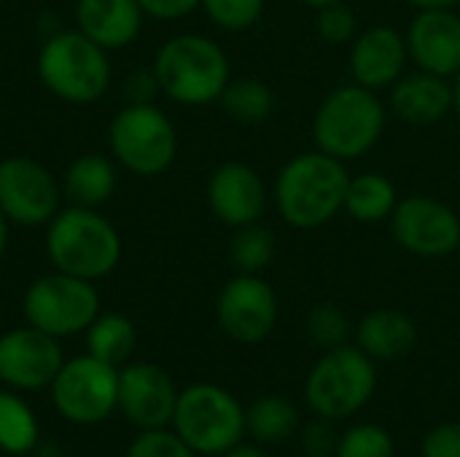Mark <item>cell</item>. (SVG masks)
Wrapping results in <instances>:
<instances>
[{
  "label": "cell",
  "mask_w": 460,
  "mask_h": 457,
  "mask_svg": "<svg viewBox=\"0 0 460 457\" xmlns=\"http://www.w3.org/2000/svg\"><path fill=\"white\" fill-rule=\"evenodd\" d=\"M348 183L345 162L323 151L299 154L275 180L278 213L294 229H318L345 210Z\"/></svg>",
  "instance_id": "1"
},
{
  "label": "cell",
  "mask_w": 460,
  "mask_h": 457,
  "mask_svg": "<svg viewBox=\"0 0 460 457\" xmlns=\"http://www.w3.org/2000/svg\"><path fill=\"white\" fill-rule=\"evenodd\" d=\"M46 256L57 272L97 283L119 267L121 237L100 210L67 205L46 224Z\"/></svg>",
  "instance_id": "2"
},
{
  "label": "cell",
  "mask_w": 460,
  "mask_h": 457,
  "mask_svg": "<svg viewBox=\"0 0 460 457\" xmlns=\"http://www.w3.org/2000/svg\"><path fill=\"white\" fill-rule=\"evenodd\" d=\"M151 67L159 81V92L178 105H210L221 100L232 81L224 48L213 38L197 32L164 40Z\"/></svg>",
  "instance_id": "3"
},
{
  "label": "cell",
  "mask_w": 460,
  "mask_h": 457,
  "mask_svg": "<svg viewBox=\"0 0 460 457\" xmlns=\"http://www.w3.org/2000/svg\"><path fill=\"white\" fill-rule=\"evenodd\" d=\"M111 51L81 30H57L38 51V78L62 102L92 105L111 89Z\"/></svg>",
  "instance_id": "4"
},
{
  "label": "cell",
  "mask_w": 460,
  "mask_h": 457,
  "mask_svg": "<svg viewBox=\"0 0 460 457\" xmlns=\"http://www.w3.org/2000/svg\"><path fill=\"white\" fill-rule=\"evenodd\" d=\"M385 132V105L380 97L358 83L337 86L315 110L313 137L315 148L340 159L367 156Z\"/></svg>",
  "instance_id": "5"
},
{
  "label": "cell",
  "mask_w": 460,
  "mask_h": 457,
  "mask_svg": "<svg viewBox=\"0 0 460 457\" xmlns=\"http://www.w3.org/2000/svg\"><path fill=\"white\" fill-rule=\"evenodd\" d=\"M377 391V366L356 345L326 350L310 369L305 382V401L315 417L332 423L358 415Z\"/></svg>",
  "instance_id": "6"
},
{
  "label": "cell",
  "mask_w": 460,
  "mask_h": 457,
  "mask_svg": "<svg viewBox=\"0 0 460 457\" xmlns=\"http://www.w3.org/2000/svg\"><path fill=\"white\" fill-rule=\"evenodd\" d=\"M172 431L197 455L221 457L243 442L245 409L221 385L197 382L178 393Z\"/></svg>",
  "instance_id": "7"
},
{
  "label": "cell",
  "mask_w": 460,
  "mask_h": 457,
  "mask_svg": "<svg viewBox=\"0 0 460 457\" xmlns=\"http://www.w3.org/2000/svg\"><path fill=\"white\" fill-rule=\"evenodd\" d=\"M113 162L137 178L167 172L178 156V132L154 102H127L108 127Z\"/></svg>",
  "instance_id": "8"
},
{
  "label": "cell",
  "mask_w": 460,
  "mask_h": 457,
  "mask_svg": "<svg viewBox=\"0 0 460 457\" xmlns=\"http://www.w3.org/2000/svg\"><path fill=\"white\" fill-rule=\"evenodd\" d=\"M22 312L27 326L62 339L92 326L100 315V294L92 280L54 269L27 286Z\"/></svg>",
  "instance_id": "9"
},
{
  "label": "cell",
  "mask_w": 460,
  "mask_h": 457,
  "mask_svg": "<svg viewBox=\"0 0 460 457\" xmlns=\"http://www.w3.org/2000/svg\"><path fill=\"white\" fill-rule=\"evenodd\" d=\"M54 409L73 426H97L119 409V366L94 356L62 364L51 382Z\"/></svg>",
  "instance_id": "10"
},
{
  "label": "cell",
  "mask_w": 460,
  "mask_h": 457,
  "mask_svg": "<svg viewBox=\"0 0 460 457\" xmlns=\"http://www.w3.org/2000/svg\"><path fill=\"white\" fill-rule=\"evenodd\" d=\"M62 202V183L51 170L30 156H5L0 162V213L11 226H46Z\"/></svg>",
  "instance_id": "11"
},
{
  "label": "cell",
  "mask_w": 460,
  "mask_h": 457,
  "mask_svg": "<svg viewBox=\"0 0 460 457\" xmlns=\"http://www.w3.org/2000/svg\"><path fill=\"white\" fill-rule=\"evenodd\" d=\"M388 221H391L394 240L412 256L445 259L460 248L458 213L429 194L399 199Z\"/></svg>",
  "instance_id": "12"
},
{
  "label": "cell",
  "mask_w": 460,
  "mask_h": 457,
  "mask_svg": "<svg viewBox=\"0 0 460 457\" xmlns=\"http://www.w3.org/2000/svg\"><path fill=\"white\" fill-rule=\"evenodd\" d=\"M216 321L232 342L259 345L278 323V296L259 275L237 272L216 299Z\"/></svg>",
  "instance_id": "13"
},
{
  "label": "cell",
  "mask_w": 460,
  "mask_h": 457,
  "mask_svg": "<svg viewBox=\"0 0 460 457\" xmlns=\"http://www.w3.org/2000/svg\"><path fill=\"white\" fill-rule=\"evenodd\" d=\"M65 356L59 339L32 326L11 329L0 337V382L11 391L51 388Z\"/></svg>",
  "instance_id": "14"
},
{
  "label": "cell",
  "mask_w": 460,
  "mask_h": 457,
  "mask_svg": "<svg viewBox=\"0 0 460 457\" xmlns=\"http://www.w3.org/2000/svg\"><path fill=\"white\" fill-rule=\"evenodd\" d=\"M178 391L172 377L156 364H127L119 369V412L140 431L167 428L172 423Z\"/></svg>",
  "instance_id": "15"
},
{
  "label": "cell",
  "mask_w": 460,
  "mask_h": 457,
  "mask_svg": "<svg viewBox=\"0 0 460 457\" xmlns=\"http://www.w3.org/2000/svg\"><path fill=\"white\" fill-rule=\"evenodd\" d=\"M208 207L232 229L259 224L267 210V186L253 167L243 162H224L208 178Z\"/></svg>",
  "instance_id": "16"
},
{
  "label": "cell",
  "mask_w": 460,
  "mask_h": 457,
  "mask_svg": "<svg viewBox=\"0 0 460 457\" xmlns=\"http://www.w3.org/2000/svg\"><path fill=\"white\" fill-rule=\"evenodd\" d=\"M404 38L418 70L442 78H456L460 73V16L456 8L418 11Z\"/></svg>",
  "instance_id": "17"
},
{
  "label": "cell",
  "mask_w": 460,
  "mask_h": 457,
  "mask_svg": "<svg viewBox=\"0 0 460 457\" xmlns=\"http://www.w3.org/2000/svg\"><path fill=\"white\" fill-rule=\"evenodd\" d=\"M407 59H410L407 38L388 24H375L358 32L353 40L350 48L353 83L367 86L372 92L391 89L404 75Z\"/></svg>",
  "instance_id": "18"
},
{
  "label": "cell",
  "mask_w": 460,
  "mask_h": 457,
  "mask_svg": "<svg viewBox=\"0 0 460 457\" xmlns=\"http://www.w3.org/2000/svg\"><path fill=\"white\" fill-rule=\"evenodd\" d=\"M73 19L75 30L97 46L119 51L140 35L146 11L137 0H75Z\"/></svg>",
  "instance_id": "19"
},
{
  "label": "cell",
  "mask_w": 460,
  "mask_h": 457,
  "mask_svg": "<svg viewBox=\"0 0 460 457\" xmlns=\"http://www.w3.org/2000/svg\"><path fill=\"white\" fill-rule=\"evenodd\" d=\"M391 108L407 124L415 127L437 124L453 110V83L450 78L426 70L402 75L391 86Z\"/></svg>",
  "instance_id": "20"
},
{
  "label": "cell",
  "mask_w": 460,
  "mask_h": 457,
  "mask_svg": "<svg viewBox=\"0 0 460 457\" xmlns=\"http://www.w3.org/2000/svg\"><path fill=\"white\" fill-rule=\"evenodd\" d=\"M358 347L377 364V361H399L412 353L418 345V326L402 310H375L369 312L356 329Z\"/></svg>",
  "instance_id": "21"
},
{
  "label": "cell",
  "mask_w": 460,
  "mask_h": 457,
  "mask_svg": "<svg viewBox=\"0 0 460 457\" xmlns=\"http://www.w3.org/2000/svg\"><path fill=\"white\" fill-rule=\"evenodd\" d=\"M116 162L102 154L75 156L62 175V194L67 205L100 210L116 191Z\"/></svg>",
  "instance_id": "22"
},
{
  "label": "cell",
  "mask_w": 460,
  "mask_h": 457,
  "mask_svg": "<svg viewBox=\"0 0 460 457\" xmlns=\"http://www.w3.org/2000/svg\"><path fill=\"white\" fill-rule=\"evenodd\" d=\"M399 191L391 178L380 172H364L350 178L345 194V213L358 224H380L394 215Z\"/></svg>",
  "instance_id": "23"
},
{
  "label": "cell",
  "mask_w": 460,
  "mask_h": 457,
  "mask_svg": "<svg viewBox=\"0 0 460 457\" xmlns=\"http://www.w3.org/2000/svg\"><path fill=\"white\" fill-rule=\"evenodd\" d=\"M84 334H86L89 356L113 366L127 364V358L135 353L137 345L135 323L121 312H100Z\"/></svg>",
  "instance_id": "24"
},
{
  "label": "cell",
  "mask_w": 460,
  "mask_h": 457,
  "mask_svg": "<svg viewBox=\"0 0 460 457\" xmlns=\"http://www.w3.org/2000/svg\"><path fill=\"white\" fill-rule=\"evenodd\" d=\"M299 428V412L286 396H261L245 409V431L259 444H280Z\"/></svg>",
  "instance_id": "25"
},
{
  "label": "cell",
  "mask_w": 460,
  "mask_h": 457,
  "mask_svg": "<svg viewBox=\"0 0 460 457\" xmlns=\"http://www.w3.org/2000/svg\"><path fill=\"white\" fill-rule=\"evenodd\" d=\"M38 420L32 409L11 391H0V450L27 455L38 447Z\"/></svg>",
  "instance_id": "26"
},
{
  "label": "cell",
  "mask_w": 460,
  "mask_h": 457,
  "mask_svg": "<svg viewBox=\"0 0 460 457\" xmlns=\"http://www.w3.org/2000/svg\"><path fill=\"white\" fill-rule=\"evenodd\" d=\"M226 116L243 121V124H261L275 110V94L272 89L259 78H237L229 81L221 100Z\"/></svg>",
  "instance_id": "27"
},
{
  "label": "cell",
  "mask_w": 460,
  "mask_h": 457,
  "mask_svg": "<svg viewBox=\"0 0 460 457\" xmlns=\"http://www.w3.org/2000/svg\"><path fill=\"white\" fill-rule=\"evenodd\" d=\"M229 259L243 275H261L275 261V234L261 224L234 229L229 242Z\"/></svg>",
  "instance_id": "28"
},
{
  "label": "cell",
  "mask_w": 460,
  "mask_h": 457,
  "mask_svg": "<svg viewBox=\"0 0 460 457\" xmlns=\"http://www.w3.org/2000/svg\"><path fill=\"white\" fill-rule=\"evenodd\" d=\"M334 457H396V442L383 426L361 423L340 434Z\"/></svg>",
  "instance_id": "29"
},
{
  "label": "cell",
  "mask_w": 460,
  "mask_h": 457,
  "mask_svg": "<svg viewBox=\"0 0 460 457\" xmlns=\"http://www.w3.org/2000/svg\"><path fill=\"white\" fill-rule=\"evenodd\" d=\"M307 337L323 347V350H334V347H342L348 345V337H350V323L345 318V312L332 304V302H321L310 310L307 315Z\"/></svg>",
  "instance_id": "30"
},
{
  "label": "cell",
  "mask_w": 460,
  "mask_h": 457,
  "mask_svg": "<svg viewBox=\"0 0 460 457\" xmlns=\"http://www.w3.org/2000/svg\"><path fill=\"white\" fill-rule=\"evenodd\" d=\"M199 8L216 27L226 32H245L261 19L264 0H202Z\"/></svg>",
  "instance_id": "31"
},
{
  "label": "cell",
  "mask_w": 460,
  "mask_h": 457,
  "mask_svg": "<svg viewBox=\"0 0 460 457\" xmlns=\"http://www.w3.org/2000/svg\"><path fill=\"white\" fill-rule=\"evenodd\" d=\"M315 27H318V35H321L326 43H332V46L353 43L356 35H358V19H356L353 8L345 5V0H342V3H332V5L318 8Z\"/></svg>",
  "instance_id": "32"
},
{
  "label": "cell",
  "mask_w": 460,
  "mask_h": 457,
  "mask_svg": "<svg viewBox=\"0 0 460 457\" xmlns=\"http://www.w3.org/2000/svg\"><path fill=\"white\" fill-rule=\"evenodd\" d=\"M127 457H197V453L167 428L140 431V436L129 444Z\"/></svg>",
  "instance_id": "33"
},
{
  "label": "cell",
  "mask_w": 460,
  "mask_h": 457,
  "mask_svg": "<svg viewBox=\"0 0 460 457\" xmlns=\"http://www.w3.org/2000/svg\"><path fill=\"white\" fill-rule=\"evenodd\" d=\"M420 457H460V423H439L423 436Z\"/></svg>",
  "instance_id": "34"
},
{
  "label": "cell",
  "mask_w": 460,
  "mask_h": 457,
  "mask_svg": "<svg viewBox=\"0 0 460 457\" xmlns=\"http://www.w3.org/2000/svg\"><path fill=\"white\" fill-rule=\"evenodd\" d=\"M337 439L340 436L334 434L332 420H326V417H315L305 428V450H307V455H334Z\"/></svg>",
  "instance_id": "35"
},
{
  "label": "cell",
  "mask_w": 460,
  "mask_h": 457,
  "mask_svg": "<svg viewBox=\"0 0 460 457\" xmlns=\"http://www.w3.org/2000/svg\"><path fill=\"white\" fill-rule=\"evenodd\" d=\"M137 3L146 11V16L164 19V22L183 19V16L194 13L202 5V0H137Z\"/></svg>",
  "instance_id": "36"
},
{
  "label": "cell",
  "mask_w": 460,
  "mask_h": 457,
  "mask_svg": "<svg viewBox=\"0 0 460 457\" xmlns=\"http://www.w3.org/2000/svg\"><path fill=\"white\" fill-rule=\"evenodd\" d=\"M129 86V102H151V97L159 92V81L154 75V67L148 70H135L127 81Z\"/></svg>",
  "instance_id": "37"
},
{
  "label": "cell",
  "mask_w": 460,
  "mask_h": 457,
  "mask_svg": "<svg viewBox=\"0 0 460 457\" xmlns=\"http://www.w3.org/2000/svg\"><path fill=\"white\" fill-rule=\"evenodd\" d=\"M418 11H453L460 5V0H407Z\"/></svg>",
  "instance_id": "38"
},
{
  "label": "cell",
  "mask_w": 460,
  "mask_h": 457,
  "mask_svg": "<svg viewBox=\"0 0 460 457\" xmlns=\"http://www.w3.org/2000/svg\"><path fill=\"white\" fill-rule=\"evenodd\" d=\"M221 457H270L261 447H256V444H237V447H232L229 453H224Z\"/></svg>",
  "instance_id": "39"
},
{
  "label": "cell",
  "mask_w": 460,
  "mask_h": 457,
  "mask_svg": "<svg viewBox=\"0 0 460 457\" xmlns=\"http://www.w3.org/2000/svg\"><path fill=\"white\" fill-rule=\"evenodd\" d=\"M8 237H11V221L0 213V259H3L5 250H8Z\"/></svg>",
  "instance_id": "40"
},
{
  "label": "cell",
  "mask_w": 460,
  "mask_h": 457,
  "mask_svg": "<svg viewBox=\"0 0 460 457\" xmlns=\"http://www.w3.org/2000/svg\"><path fill=\"white\" fill-rule=\"evenodd\" d=\"M453 113L458 116L460 121V73L453 78Z\"/></svg>",
  "instance_id": "41"
},
{
  "label": "cell",
  "mask_w": 460,
  "mask_h": 457,
  "mask_svg": "<svg viewBox=\"0 0 460 457\" xmlns=\"http://www.w3.org/2000/svg\"><path fill=\"white\" fill-rule=\"evenodd\" d=\"M305 5H310V8H323V5H332V3H342V0H302Z\"/></svg>",
  "instance_id": "42"
},
{
  "label": "cell",
  "mask_w": 460,
  "mask_h": 457,
  "mask_svg": "<svg viewBox=\"0 0 460 457\" xmlns=\"http://www.w3.org/2000/svg\"><path fill=\"white\" fill-rule=\"evenodd\" d=\"M305 457H334V455H305Z\"/></svg>",
  "instance_id": "43"
}]
</instances>
